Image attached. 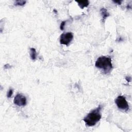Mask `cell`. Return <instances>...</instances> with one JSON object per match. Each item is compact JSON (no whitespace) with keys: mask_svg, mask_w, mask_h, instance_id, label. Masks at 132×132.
Listing matches in <instances>:
<instances>
[{"mask_svg":"<svg viewBox=\"0 0 132 132\" xmlns=\"http://www.w3.org/2000/svg\"><path fill=\"white\" fill-rule=\"evenodd\" d=\"M101 110L102 106L101 105H99L98 108L90 112L83 119V121L85 122L86 125L93 126L100 120L102 117L101 114Z\"/></svg>","mask_w":132,"mask_h":132,"instance_id":"cell-1","label":"cell"},{"mask_svg":"<svg viewBox=\"0 0 132 132\" xmlns=\"http://www.w3.org/2000/svg\"><path fill=\"white\" fill-rule=\"evenodd\" d=\"M95 67L103 70L104 74H109L112 71L113 64L112 59L104 56L99 57L95 62Z\"/></svg>","mask_w":132,"mask_h":132,"instance_id":"cell-2","label":"cell"},{"mask_svg":"<svg viewBox=\"0 0 132 132\" xmlns=\"http://www.w3.org/2000/svg\"><path fill=\"white\" fill-rule=\"evenodd\" d=\"M115 103L119 109L125 112L129 111V105L126 98L123 95H119L115 99Z\"/></svg>","mask_w":132,"mask_h":132,"instance_id":"cell-3","label":"cell"},{"mask_svg":"<svg viewBox=\"0 0 132 132\" xmlns=\"http://www.w3.org/2000/svg\"><path fill=\"white\" fill-rule=\"evenodd\" d=\"M73 39V34L71 32L63 33L60 37V43L61 44H64L68 46Z\"/></svg>","mask_w":132,"mask_h":132,"instance_id":"cell-4","label":"cell"},{"mask_svg":"<svg viewBox=\"0 0 132 132\" xmlns=\"http://www.w3.org/2000/svg\"><path fill=\"white\" fill-rule=\"evenodd\" d=\"M14 103L19 106H25L27 103V98L22 94H17L14 98Z\"/></svg>","mask_w":132,"mask_h":132,"instance_id":"cell-5","label":"cell"},{"mask_svg":"<svg viewBox=\"0 0 132 132\" xmlns=\"http://www.w3.org/2000/svg\"><path fill=\"white\" fill-rule=\"evenodd\" d=\"M100 13L102 17V21L104 22L107 17L110 16V14L105 8H102L100 9Z\"/></svg>","mask_w":132,"mask_h":132,"instance_id":"cell-6","label":"cell"},{"mask_svg":"<svg viewBox=\"0 0 132 132\" xmlns=\"http://www.w3.org/2000/svg\"><path fill=\"white\" fill-rule=\"evenodd\" d=\"M76 2L78 3V5L80 7L81 9H84V7H87L89 4V2L88 0H85V1H77Z\"/></svg>","mask_w":132,"mask_h":132,"instance_id":"cell-7","label":"cell"},{"mask_svg":"<svg viewBox=\"0 0 132 132\" xmlns=\"http://www.w3.org/2000/svg\"><path fill=\"white\" fill-rule=\"evenodd\" d=\"M30 56L32 60L34 61L37 59V52L35 48L32 47L30 49Z\"/></svg>","mask_w":132,"mask_h":132,"instance_id":"cell-8","label":"cell"},{"mask_svg":"<svg viewBox=\"0 0 132 132\" xmlns=\"http://www.w3.org/2000/svg\"><path fill=\"white\" fill-rule=\"evenodd\" d=\"M27 3L26 1H22V0H20V1H16L15 2L14 5L15 6H23L24 5Z\"/></svg>","mask_w":132,"mask_h":132,"instance_id":"cell-9","label":"cell"},{"mask_svg":"<svg viewBox=\"0 0 132 132\" xmlns=\"http://www.w3.org/2000/svg\"><path fill=\"white\" fill-rule=\"evenodd\" d=\"M13 90L12 89H10L9 90V91H8L7 92V97L8 98H10L11 97L12 95H13Z\"/></svg>","mask_w":132,"mask_h":132,"instance_id":"cell-10","label":"cell"},{"mask_svg":"<svg viewBox=\"0 0 132 132\" xmlns=\"http://www.w3.org/2000/svg\"><path fill=\"white\" fill-rule=\"evenodd\" d=\"M66 21H63V22L61 23V26H60V29H61V30L62 31H63V30H64L65 26V24H66Z\"/></svg>","mask_w":132,"mask_h":132,"instance_id":"cell-11","label":"cell"},{"mask_svg":"<svg viewBox=\"0 0 132 132\" xmlns=\"http://www.w3.org/2000/svg\"><path fill=\"white\" fill-rule=\"evenodd\" d=\"M113 2L116 4H118V5H121L122 3L121 1H113Z\"/></svg>","mask_w":132,"mask_h":132,"instance_id":"cell-12","label":"cell"}]
</instances>
